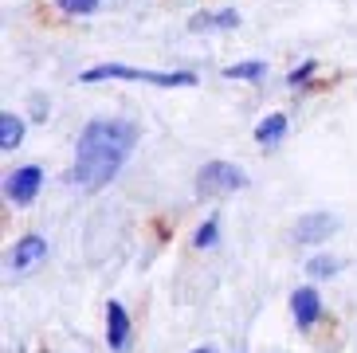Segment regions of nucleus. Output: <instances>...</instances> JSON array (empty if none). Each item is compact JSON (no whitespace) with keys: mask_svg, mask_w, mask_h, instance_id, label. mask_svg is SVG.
Wrapping results in <instances>:
<instances>
[{"mask_svg":"<svg viewBox=\"0 0 357 353\" xmlns=\"http://www.w3.org/2000/svg\"><path fill=\"white\" fill-rule=\"evenodd\" d=\"M291 310H294L298 330H310V326L322 318V299H318L314 287H298V291L291 294Z\"/></svg>","mask_w":357,"mask_h":353,"instance_id":"7","label":"nucleus"},{"mask_svg":"<svg viewBox=\"0 0 357 353\" xmlns=\"http://www.w3.org/2000/svg\"><path fill=\"white\" fill-rule=\"evenodd\" d=\"M130 338H134V330H130L126 306H122V302H106V342H110V350L126 353L130 350Z\"/></svg>","mask_w":357,"mask_h":353,"instance_id":"5","label":"nucleus"},{"mask_svg":"<svg viewBox=\"0 0 357 353\" xmlns=\"http://www.w3.org/2000/svg\"><path fill=\"white\" fill-rule=\"evenodd\" d=\"M47 255V239H40V236H24V239H16V248H12V255H8V267L12 271H28V267H36V263Z\"/></svg>","mask_w":357,"mask_h":353,"instance_id":"8","label":"nucleus"},{"mask_svg":"<svg viewBox=\"0 0 357 353\" xmlns=\"http://www.w3.org/2000/svg\"><path fill=\"white\" fill-rule=\"evenodd\" d=\"M59 4V12H67V16H91V12L98 8V0H55Z\"/></svg>","mask_w":357,"mask_h":353,"instance_id":"14","label":"nucleus"},{"mask_svg":"<svg viewBox=\"0 0 357 353\" xmlns=\"http://www.w3.org/2000/svg\"><path fill=\"white\" fill-rule=\"evenodd\" d=\"M216 239H220V220L212 216V220H204V224L197 228V239H192V243H197V248H212Z\"/></svg>","mask_w":357,"mask_h":353,"instance_id":"12","label":"nucleus"},{"mask_svg":"<svg viewBox=\"0 0 357 353\" xmlns=\"http://www.w3.org/2000/svg\"><path fill=\"white\" fill-rule=\"evenodd\" d=\"M192 353H216V350H212V345H200V350H192Z\"/></svg>","mask_w":357,"mask_h":353,"instance_id":"17","label":"nucleus"},{"mask_svg":"<svg viewBox=\"0 0 357 353\" xmlns=\"http://www.w3.org/2000/svg\"><path fill=\"white\" fill-rule=\"evenodd\" d=\"M20 142H24V122H20V114L4 110V114H0V149H16Z\"/></svg>","mask_w":357,"mask_h":353,"instance_id":"11","label":"nucleus"},{"mask_svg":"<svg viewBox=\"0 0 357 353\" xmlns=\"http://www.w3.org/2000/svg\"><path fill=\"white\" fill-rule=\"evenodd\" d=\"M102 79H130V83H153V87H197L192 71H146V67H122V63H102L83 71V83H102Z\"/></svg>","mask_w":357,"mask_h":353,"instance_id":"2","label":"nucleus"},{"mask_svg":"<svg viewBox=\"0 0 357 353\" xmlns=\"http://www.w3.org/2000/svg\"><path fill=\"white\" fill-rule=\"evenodd\" d=\"M137 146V126L126 118H95L83 126L79 146H75V169L71 185L98 193L118 176V169L126 165V157Z\"/></svg>","mask_w":357,"mask_h":353,"instance_id":"1","label":"nucleus"},{"mask_svg":"<svg viewBox=\"0 0 357 353\" xmlns=\"http://www.w3.org/2000/svg\"><path fill=\"white\" fill-rule=\"evenodd\" d=\"M224 75H228V79H263L267 67H263V63H231Z\"/></svg>","mask_w":357,"mask_h":353,"instance_id":"13","label":"nucleus"},{"mask_svg":"<svg viewBox=\"0 0 357 353\" xmlns=\"http://www.w3.org/2000/svg\"><path fill=\"white\" fill-rule=\"evenodd\" d=\"M334 228L337 220L330 212H306V216L294 220V243H322Z\"/></svg>","mask_w":357,"mask_h":353,"instance_id":"6","label":"nucleus"},{"mask_svg":"<svg viewBox=\"0 0 357 353\" xmlns=\"http://www.w3.org/2000/svg\"><path fill=\"white\" fill-rule=\"evenodd\" d=\"M43 185V169L40 165H20V169H12L8 181H4V197L12 200V204H32L36 193H40Z\"/></svg>","mask_w":357,"mask_h":353,"instance_id":"4","label":"nucleus"},{"mask_svg":"<svg viewBox=\"0 0 357 353\" xmlns=\"http://www.w3.org/2000/svg\"><path fill=\"white\" fill-rule=\"evenodd\" d=\"M310 75H314V63H303V67H298V71H291V87L306 83V79H310Z\"/></svg>","mask_w":357,"mask_h":353,"instance_id":"16","label":"nucleus"},{"mask_svg":"<svg viewBox=\"0 0 357 353\" xmlns=\"http://www.w3.org/2000/svg\"><path fill=\"white\" fill-rule=\"evenodd\" d=\"M334 267H337V263L330 260V255H318V260H310V267H306V271H310L314 279H326V275H334Z\"/></svg>","mask_w":357,"mask_h":353,"instance_id":"15","label":"nucleus"},{"mask_svg":"<svg viewBox=\"0 0 357 353\" xmlns=\"http://www.w3.org/2000/svg\"><path fill=\"white\" fill-rule=\"evenodd\" d=\"M236 24H240V16L224 8V12H212V16H192L189 31H216V28H236Z\"/></svg>","mask_w":357,"mask_h":353,"instance_id":"10","label":"nucleus"},{"mask_svg":"<svg viewBox=\"0 0 357 353\" xmlns=\"http://www.w3.org/2000/svg\"><path fill=\"white\" fill-rule=\"evenodd\" d=\"M283 134H287V114H267L255 126V142H259V146H279Z\"/></svg>","mask_w":357,"mask_h":353,"instance_id":"9","label":"nucleus"},{"mask_svg":"<svg viewBox=\"0 0 357 353\" xmlns=\"http://www.w3.org/2000/svg\"><path fill=\"white\" fill-rule=\"evenodd\" d=\"M243 185H248V173L240 165H231V161H208L197 173L200 197H228V193H240Z\"/></svg>","mask_w":357,"mask_h":353,"instance_id":"3","label":"nucleus"}]
</instances>
